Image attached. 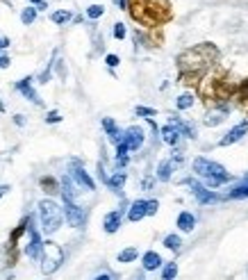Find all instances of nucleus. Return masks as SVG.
Instances as JSON below:
<instances>
[{"instance_id": "ea45409f", "label": "nucleus", "mask_w": 248, "mask_h": 280, "mask_svg": "<svg viewBox=\"0 0 248 280\" xmlns=\"http://www.w3.org/2000/svg\"><path fill=\"white\" fill-rule=\"evenodd\" d=\"M7 46H10V39H7V37H0V51H5Z\"/></svg>"}, {"instance_id": "bb28decb", "label": "nucleus", "mask_w": 248, "mask_h": 280, "mask_svg": "<svg viewBox=\"0 0 248 280\" xmlns=\"http://www.w3.org/2000/svg\"><path fill=\"white\" fill-rule=\"evenodd\" d=\"M164 246L169 248V251H180V246H182V239H180L178 235H166V237H164Z\"/></svg>"}, {"instance_id": "20e7f679", "label": "nucleus", "mask_w": 248, "mask_h": 280, "mask_svg": "<svg viewBox=\"0 0 248 280\" xmlns=\"http://www.w3.org/2000/svg\"><path fill=\"white\" fill-rule=\"evenodd\" d=\"M39 219H41V230L46 235H53L60 230L64 212L55 201H41L39 203Z\"/></svg>"}, {"instance_id": "58836bf2", "label": "nucleus", "mask_w": 248, "mask_h": 280, "mask_svg": "<svg viewBox=\"0 0 248 280\" xmlns=\"http://www.w3.org/2000/svg\"><path fill=\"white\" fill-rule=\"evenodd\" d=\"M10 64H12L10 57H7V55H0V69H10Z\"/></svg>"}, {"instance_id": "a19ab883", "label": "nucleus", "mask_w": 248, "mask_h": 280, "mask_svg": "<svg viewBox=\"0 0 248 280\" xmlns=\"http://www.w3.org/2000/svg\"><path fill=\"white\" fill-rule=\"evenodd\" d=\"M10 184H3V187H0V198H3V196H5V194H10Z\"/></svg>"}, {"instance_id": "4be33fe9", "label": "nucleus", "mask_w": 248, "mask_h": 280, "mask_svg": "<svg viewBox=\"0 0 248 280\" xmlns=\"http://www.w3.org/2000/svg\"><path fill=\"white\" fill-rule=\"evenodd\" d=\"M105 184L110 189H114V192H121V189H123V184H125V173H123V171H119V173H114L112 178H107Z\"/></svg>"}, {"instance_id": "39448f33", "label": "nucleus", "mask_w": 248, "mask_h": 280, "mask_svg": "<svg viewBox=\"0 0 248 280\" xmlns=\"http://www.w3.org/2000/svg\"><path fill=\"white\" fill-rule=\"evenodd\" d=\"M39 257H41V271L46 275H51V273H55L62 266V262H64V251H62V246L55 242H43L41 255Z\"/></svg>"}, {"instance_id": "6ab92c4d", "label": "nucleus", "mask_w": 248, "mask_h": 280, "mask_svg": "<svg viewBox=\"0 0 248 280\" xmlns=\"http://www.w3.org/2000/svg\"><path fill=\"white\" fill-rule=\"evenodd\" d=\"M160 266H162L160 253H155V251L143 253V269H146V271H155V269H160Z\"/></svg>"}, {"instance_id": "393cba45", "label": "nucleus", "mask_w": 248, "mask_h": 280, "mask_svg": "<svg viewBox=\"0 0 248 280\" xmlns=\"http://www.w3.org/2000/svg\"><path fill=\"white\" fill-rule=\"evenodd\" d=\"M128 153H130V151H128V146H125L123 142L116 144V164H119L121 169L128 164Z\"/></svg>"}, {"instance_id": "2eb2a0df", "label": "nucleus", "mask_w": 248, "mask_h": 280, "mask_svg": "<svg viewBox=\"0 0 248 280\" xmlns=\"http://www.w3.org/2000/svg\"><path fill=\"white\" fill-rule=\"evenodd\" d=\"M143 216H146V201H134L128 210V221L137 223V221H141Z\"/></svg>"}, {"instance_id": "f704fd0d", "label": "nucleus", "mask_w": 248, "mask_h": 280, "mask_svg": "<svg viewBox=\"0 0 248 280\" xmlns=\"http://www.w3.org/2000/svg\"><path fill=\"white\" fill-rule=\"evenodd\" d=\"M157 210H160V203H157V201H146V216L157 214Z\"/></svg>"}, {"instance_id": "7c9ffc66", "label": "nucleus", "mask_w": 248, "mask_h": 280, "mask_svg": "<svg viewBox=\"0 0 248 280\" xmlns=\"http://www.w3.org/2000/svg\"><path fill=\"white\" fill-rule=\"evenodd\" d=\"M175 275H178V264L169 262V264L164 266V271H162V280H175Z\"/></svg>"}, {"instance_id": "72a5a7b5", "label": "nucleus", "mask_w": 248, "mask_h": 280, "mask_svg": "<svg viewBox=\"0 0 248 280\" xmlns=\"http://www.w3.org/2000/svg\"><path fill=\"white\" fill-rule=\"evenodd\" d=\"M134 114L143 116V119H151V116H155V110H153V107H141V105H139L137 110H134Z\"/></svg>"}, {"instance_id": "c9c22d12", "label": "nucleus", "mask_w": 248, "mask_h": 280, "mask_svg": "<svg viewBox=\"0 0 248 280\" xmlns=\"http://www.w3.org/2000/svg\"><path fill=\"white\" fill-rule=\"evenodd\" d=\"M60 121H62V116H60V112H57V110L48 112V116H46V123H60Z\"/></svg>"}, {"instance_id": "49530a36", "label": "nucleus", "mask_w": 248, "mask_h": 280, "mask_svg": "<svg viewBox=\"0 0 248 280\" xmlns=\"http://www.w3.org/2000/svg\"><path fill=\"white\" fill-rule=\"evenodd\" d=\"M30 3H32V5H39V3H43V0H30Z\"/></svg>"}, {"instance_id": "de8ad7c7", "label": "nucleus", "mask_w": 248, "mask_h": 280, "mask_svg": "<svg viewBox=\"0 0 248 280\" xmlns=\"http://www.w3.org/2000/svg\"><path fill=\"white\" fill-rule=\"evenodd\" d=\"M134 280H146V278H143V275H141V273H139V275H137V278H134Z\"/></svg>"}, {"instance_id": "ddd939ff", "label": "nucleus", "mask_w": 248, "mask_h": 280, "mask_svg": "<svg viewBox=\"0 0 248 280\" xmlns=\"http://www.w3.org/2000/svg\"><path fill=\"white\" fill-rule=\"evenodd\" d=\"M16 89H19V91L23 94V96L28 98L30 103H34V105H41V98H39V94L32 89V78H23L21 82H16Z\"/></svg>"}, {"instance_id": "c756f323", "label": "nucleus", "mask_w": 248, "mask_h": 280, "mask_svg": "<svg viewBox=\"0 0 248 280\" xmlns=\"http://www.w3.org/2000/svg\"><path fill=\"white\" fill-rule=\"evenodd\" d=\"M34 19H37V7H25L23 14H21V21H23V25H32Z\"/></svg>"}, {"instance_id": "a211bd4d", "label": "nucleus", "mask_w": 248, "mask_h": 280, "mask_svg": "<svg viewBox=\"0 0 248 280\" xmlns=\"http://www.w3.org/2000/svg\"><path fill=\"white\" fill-rule=\"evenodd\" d=\"M178 228L182 230V232H191V230L196 228V216H193L191 212H180L178 214Z\"/></svg>"}, {"instance_id": "37998d69", "label": "nucleus", "mask_w": 248, "mask_h": 280, "mask_svg": "<svg viewBox=\"0 0 248 280\" xmlns=\"http://www.w3.org/2000/svg\"><path fill=\"white\" fill-rule=\"evenodd\" d=\"M96 280H114V275H110V273H101V275H96Z\"/></svg>"}, {"instance_id": "412c9836", "label": "nucleus", "mask_w": 248, "mask_h": 280, "mask_svg": "<svg viewBox=\"0 0 248 280\" xmlns=\"http://www.w3.org/2000/svg\"><path fill=\"white\" fill-rule=\"evenodd\" d=\"M228 198H232V201H237V198H248V180L241 178V182L228 192Z\"/></svg>"}, {"instance_id": "09e8293b", "label": "nucleus", "mask_w": 248, "mask_h": 280, "mask_svg": "<svg viewBox=\"0 0 248 280\" xmlns=\"http://www.w3.org/2000/svg\"><path fill=\"white\" fill-rule=\"evenodd\" d=\"M0 112H5V105H3V101H0Z\"/></svg>"}, {"instance_id": "a878e982", "label": "nucleus", "mask_w": 248, "mask_h": 280, "mask_svg": "<svg viewBox=\"0 0 248 280\" xmlns=\"http://www.w3.org/2000/svg\"><path fill=\"white\" fill-rule=\"evenodd\" d=\"M234 96L239 98V103H241L243 110H248V80L239 84V87H237V94H234Z\"/></svg>"}, {"instance_id": "7ed1b4c3", "label": "nucleus", "mask_w": 248, "mask_h": 280, "mask_svg": "<svg viewBox=\"0 0 248 280\" xmlns=\"http://www.w3.org/2000/svg\"><path fill=\"white\" fill-rule=\"evenodd\" d=\"M193 171H196L198 178L205 180V187H210V189H216L221 184H225L228 180H232V175L219 162H212L207 157H196L193 160Z\"/></svg>"}, {"instance_id": "9d476101", "label": "nucleus", "mask_w": 248, "mask_h": 280, "mask_svg": "<svg viewBox=\"0 0 248 280\" xmlns=\"http://www.w3.org/2000/svg\"><path fill=\"white\" fill-rule=\"evenodd\" d=\"M71 180H75V184L84 187L87 192H93V189H96V182L89 178V173L78 164V162H73V164H71Z\"/></svg>"}, {"instance_id": "f257e3e1", "label": "nucleus", "mask_w": 248, "mask_h": 280, "mask_svg": "<svg viewBox=\"0 0 248 280\" xmlns=\"http://www.w3.org/2000/svg\"><path fill=\"white\" fill-rule=\"evenodd\" d=\"M219 60V48L214 43H198L193 48H187L182 55L178 57V69H180V82L184 84H198L203 75L210 71V66Z\"/></svg>"}, {"instance_id": "c03bdc74", "label": "nucleus", "mask_w": 248, "mask_h": 280, "mask_svg": "<svg viewBox=\"0 0 248 280\" xmlns=\"http://www.w3.org/2000/svg\"><path fill=\"white\" fill-rule=\"evenodd\" d=\"M14 121H16V125H23V123H25V119H23L21 114H16V116H14Z\"/></svg>"}, {"instance_id": "f8f14e48", "label": "nucleus", "mask_w": 248, "mask_h": 280, "mask_svg": "<svg viewBox=\"0 0 248 280\" xmlns=\"http://www.w3.org/2000/svg\"><path fill=\"white\" fill-rule=\"evenodd\" d=\"M28 230H30V244H28V248H25V253H28V257H32V260H39L43 242H41V237H39L34 225H28Z\"/></svg>"}, {"instance_id": "b1692460", "label": "nucleus", "mask_w": 248, "mask_h": 280, "mask_svg": "<svg viewBox=\"0 0 248 280\" xmlns=\"http://www.w3.org/2000/svg\"><path fill=\"white\" fill-rule=\"evenodd\" d=\"M28 225H30V216H25V219L19 223V228H14V232H12V237H10V246H12V248L16 246V242H19L21 235H23L25 230H28Z\"/></svg>"}, {"instance_id": "5701e85b", "label": "nucleus", "mask_w": 248, "mask_h": 280, "mask_svg": "<svg viewBox=\"0 0 248 280\" xmlns=\"http://www.w3.org/2000/svg\"><path fill=\"white\" fill-rule=\"evenodd\" d=\"M39 184H41V189L46 194H57V192H60V182H57L55 178H51V175L41 178V180H39Z\"/></svg>"}, {"instance_id": "aec40b11", "label": "nucleus", "mask_w": 248, "mask_h": 280, "mask_svg": "<svg viewBox=\"0 0 248 280\" xmlns=\"http://www.w3.org/2000/svg\"><path fill=\"white\" fill-rule=\"evenodd\" d=\"M171 171H173V162H171V160H162L160 166H157V180L169 182V180H171Z\"/></svg>"}, {"instance_id": "a18cd8bd", "label": "nucleus", "mask_w": 248, "mask_h": 280, "mask_svg": "<svg viewBox=\"0 0 248 280\" xmlns=\"http://www.w3.org/2000/svg\"><path fill=\"white\" fill-rule=\"evenodd\" d=\"M119 7H121V10H125V7H128V0H119Z\"/></svg>"}, {"instance_id": "4c0bfd02", "label": "nucleus", "mask_w": 248, "mask_h": 280, "mask_svg": "<svg viewBox=\"0 0 248 280\" xmlns=\"http://www.w3.org/2000/svg\"><path fill=\"white\" fill-rule=\"evenodd\" d=\"M105 62H107V66H110V69H114V66H119V57H116V55H107L105 57Z\"/></svg>"}, {"instance_id": "473e14b6", "label": "nucleus", "mask_w": 248, "mask_h": 280, "mask_svg": "<svg viewBox=\"0 0 248 280\" xmlns=\"http://www.w3.org/2000/svg\"><path fill=\"white\" fill-rule=\"evenodd\" d=\"M103 14H105V7H103V5H91V7H89V10H87V16H89V19H91V21L101 19Z\"/></svg>"}, {"instance_id": "423d86ee", "label": "nucleus", "mask_w": 248, "mask_h": 280, "mask_svg": "<svg viewBox=\"0 0 248 280\" xmlns=\"http://www.w3.org/2000/svg\"><path fill=\"white\" fill-rule=\"evenodd\" d=\"M184 184H187V187L191 189V194L196 196V201L201 203V205H207V203H216V201H221V196H219V194L210 192V189H207L205 184H201L198 180L187 178V180H184Z\"/></svg>"}, {"instance_id": "e433bc0d", "label": "nucleus", "mask_w": 248, "mask_h": 280, "mask_svg": "<svg viewBox=\"0 0 248 280\" xmlns=\"http://www.w3.org/2000/svg\"><path fill=\"white\" fill-rule=\"evenodd\" d=\"M114 37L116 39H125V25L123 23H116L114 25Z\"/></svg>"}, {"instance_id": "1a4fd4ad", "label": "nucleus", "mask_w": 248, "mask_h": 280, "mask_svg": "<svg viewBox=\"0 0 248 280\" xmlns=\"http://www.w3.org/2000/svg\"><path fill=\"white\" fill-rule=\"evenodd\" d=\"M246 132H248V121H241V123H237L234 128H230L228 134H223V137L219 139V146H221V148L232 146V144H237Z\"/></svg>"}, {"instance_id": "c85d7f7f", "label": "nucleus", "mask_w": 248, "mask_h": 280, "mask_svg": "<svg viewBox=\"0 0 248 280\" xmlns=\"http://www.w3.org/2000/svg\"><path fill=\"white\" fill-rule=\"evenodd\" d=\"M137 248H123V251L119 253V262H123V264H128V262H134L137 260Z\"/></svg>"}, {"instance_id": "f03ea898", "label": "nucleus", "mask_w": 248, "mask_h": 280, "mask_svg": "<svg viewBox=\"0 0 248 280\" xmlns=\"http://www.w3.org/2000/svg\"><path fill=\"white\" fill-rule=\"evenodd\" d=\"M132 21L146 28H160V25L169 23L173 19V10H171L169 0H128V7Z\"/></svg>"}, {"instance_id": "cd10ccee", "label": "nucleus", "mask_w": 248, "mask_h": 280, "mask_svg": "<svg viewBox=\"0 0 248 280\" xmlns=\"http://www.w3.org/2000/svg\"><path fill=\"white\" fill-rule=\"evenodd\" d=\"M51 19H53V23L64 25V23H69V21L73 19V14H71V12H66V10H60V12H55V14H53Z\"/></svg>"}, {"instance_id": "2f4dec72", "label": "nucleus", "mask_w": 248, "mask_h": 280, "mask_svg": "<svg viewBox=\"0 0 248 280\" xmlns=\"http://www.w3.org/2000/svg\"><path fill=\"white\" fill-rule=\"evenodd\" d=\"M178 110H189V107L193 105V96L191 94H182V96H178Z\"/></svg>"}, {"instance_id": "f3484780", "label": "nucleus", "mask_w": 248, "mask_h": 280, "mask_svg": "<svg viewBox=\"0 0 248 280\" xmlns=\"http://www.w3.org/2000/svg\"><path fill=\"white\" fill-rule=\"evenodd\" d=\"M103 128H105V132H107V137H110L112 144H121V139H123V132L116 128L114 121H112V119H103Z\"/></svg>"}, {"instance_id": "4468645a", "label": "nucleus", "mask_w": 248, "mask_h": 280, "mask_svg": "<svg viewBox=\"0 0 248 280\" xmlns=\"http://www.w3.org/2000/svg\"><path fill=\"white\" fill-rule=\"evenodd\" d=\"M180 137H182V132H180V128L175 123H169L162 128V139H164V144H169V146H178Z\"/></svg>"}, {"instance_id": "79ce46f5", "label": "nucleus", "mask_w": 248, "mask_h": 280, "mask_svg": "<svg viewBox=\"0 0 248 280\" xmlns=\"http://www.w3.org/2000/svg\"><path fill=\"white\" fill-rule=\"evenodd\" d=\"M141 187H143V189H146V192H148V189L153 187V178H146V180H143V184H141Z\"/></svg>"}, {"instance_id": "6e6552de", "label": "nucleus", "mask_w": 248, "mask_h": 280, "mask_svg": "<svg viewBox=\"0 0 248 280\" xmlns=\"http://www.w3.org/2000/svg\"><path fill=\"white\" fill-rule=\"evenodd\" d=\"M121 142L128 146L130 153L139 151V148L143 146V130L139 128V125H132V128H128V130L123 132V139H121Z\"/></svg>"}, {"instance_id": "0eeeda50", "label": "nucleus", "mask_w": 248, "mask_h": 280, "mask_svg": "<svg viewBox=\"0 0 248 280\" xmlns=\"http://www.w3.org/2000/svg\"><path fill=\"white\" fill-rule=\"evenodd\" d=\"M64 216L73 228H82L84 221H87V212H84V207H80L75 201H64Z\"/></svg>"}, {"instance_id": "9b49d317", "label": "nucleus", "mask_w": 248, "mask_h": 280, "mask_svg": "<svg viewBox=\"0 0 248 280\" xmlns=\"http://www.w3.org/2000/svg\"><path fill=\"white\" fill-rule=\"evenodd\" d=\"M228 116H230L228 105H216V107H212V110L207 112L205 125H207V128H216V125H221L225 119H228Z\"/></svg>"}, {"instance_id": "dca6fc26", "label": "nucleus", "mask_w": 248, "mask_h": 280, "mask_svg": "<svg viewBox=\"0 0 248 280\" xmlns=\"http://www.w3.org/2000/svg\"><path fill=\"white\" fill-rule=\"evenodd\" d=\"M103 228H105V232H116V230L121 228V212L114 210L110 212V214H105V221H103Z\"/></svg>"}]
</instances>
